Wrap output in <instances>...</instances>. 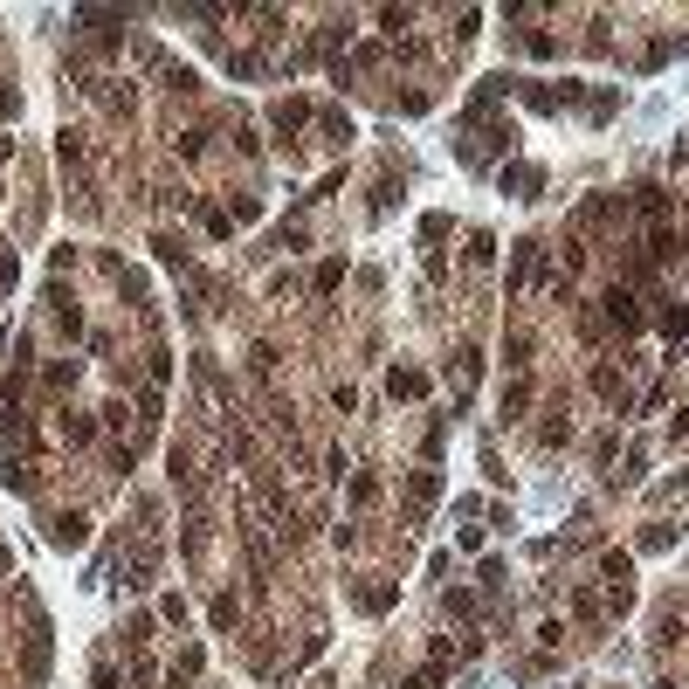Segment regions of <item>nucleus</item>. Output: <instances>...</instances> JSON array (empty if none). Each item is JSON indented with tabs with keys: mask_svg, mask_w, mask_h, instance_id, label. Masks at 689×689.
<instances>
[{
	"mask_svg": "<svg viewBox=\"0 0 689 689\" xmlns=\"http://www.w3.org/2000/svg\"><path fill=\"white\" fill-rule=\"evenodd\" d=\"M600 324L620 331V338H635L641 331V296L628 290V283H607V296H600Z\"/></svg>",
	"mask_w": 689,
	"mask_h": 689,
	"instance_id": "1",
	"label": "nucleus"
},
{
	"mask_svg": "<svg viewBox=\"0 0 689 689\" xmlns=\"http://www.w3.org/2000/svg\"><path fill=\"white\" fill-rule=\"evenodd\" d=\"M538 276H545V241H517V248H510V269H504V290L517 296V290H531V283H538Z\"/></svg>",
	"mask_w": 689,
	"mask_h": 689,
	"instance_id": "2",
	"label": "nucleus"
},
{
	"mask_svg": "<svg viewBox=\"0 0 689 689\" xmlns=\"http://www.w3.org/2000/svg\"><path fill=\"white\" fill-rule=\"evenodd\" d=\"M531 400H538L531 372H510V379H504V393H497V414H504V421H524V414H531Z\"/></svg>",
	"mask_w": 689,
	"mask_h": 689,
	"instance_id": "3",
	"label": "nucleus"
},
{
	"mask_svg": "<svg viewBox=\"0 0 689 689\" xmlns=\"http://www.w3.org/2000/svg\"><path fill=\"white\" fill-rule=\"evenodd\" d=\"M55 434H62V449H90V442L104 434V421H97V414H77V407H69V414H55Z\"/></svg>",
	"mask_w": 689,
	"mask_h": 689,
	"instance_id": "4",
	"label": "nucleus"
},
{
	"mask_svg": "<svg viewBox=\"0 0 689 689\" xmlns=\"http://www.w3.org/2000/svg\"><path fill=\"white\" fill-rule=\"evenodd\" d=\"M83 538H90V517H83V510H55L49 517V545L55 552H77Z\"/></svg>",
	"mask_w": 689,
	"mask_h": 689,
	"instance_id": "5",
	"label": "nucleus"
},
{
	"mask_svg": "<svg viewBox=\"0 0 689 689\" xmlns=\"http://www.w3.org/2000/svg\"><path fill=\"white\" fill-rule=\"evenodd\" d=\"M497 186H504L510 200H538V193H545V173H538V166H504V173H497Z\"/></svg>",
	"mask_w": 689,
	"mask_h": 689,
	"instance_id": "6",
	"label": "nucleus"
},
{
	"mask_svg": "<svg viewBox=\"0 0 689 689\" xmlns=\"http://www.w3.org/2000/svg\"><path fill=\"white\" fill-rule=\"evenodd\" d=\"M269 125H276L283 138H296L304 125H311V97H276V104H269Z\"/></svg>",
	"mask_w": 689,
	"mask_h": 689,
	"instance_id": "7",
	"label": "nucleus"
},
{
	"mask_svg": "<svg viewBox=\"0 0 689 689\" xmlns=\"http://www.w3.org/2000/svg\"><path fill=\"white\" fill-rule=\"evenodd\" d=\"M152 572H159V545H152V538H138L132 558H125V586H152Z\"/></svg>",
	"mask_w": 689,
	"mask_h": 689,
	"instance_id": "8",
	"label": "nucleus"
},
{
	"mask_svg": "<svg viewBox=\"0 0 689 689\" xmlns=\"http://www.w3.org/2000/svg\"><path fill=\"white\" fill-rule=\"evenodd\" d=\"M648 255L655 263H689V228H655L648 235Z\"/></svg>",
	"mask_w": 689,
	"mask_h": 689,
	"instance_id": "9",
	"label": "nucleus"
},
{
	"mask_svg": "<svg viewBox=\"0 0 689 689\" xmlns=\"http://www.w3.org/2000/svg\"><path fill=\"white\" fill-rule=\"evenodd\" d=\"M593 393L607 400L613 414H628V379H620V372H613V366H593Z\"/></svg>",
	"mask_w": 689,
	"mask_h": 689,
	"instance_id": "10",
	"label": "nucleus"
},
{
	"mask_svg": "<svg viewBox=\"0 0 689 689\" xmlns=\"http://www.w3.org/2000/svg\"><path fill=\"white\" fill-rule=\"evenodd\" d=\"M434 497H442V476L434 469H414V482H407V517H421Z\"/></svg>",
	"mask_w": 689,
	"mask_h": 689,
	"instance_id": "11",
	"label": "nucleus"
},
{
	"mask_svg": "<svg viewBox=\"0 0 689 689\" xmlns=\"http://www.w3.org/2000/svg\"><path fill=\"white\" fill-rule=\"evenodd\" d=\"M386 393H393V400H421V393H427V372L393 366V372H386Z\"/></svg>",
	"mask_w": 689,
	"mask_h": 689,
	"instance_id": "12",
	"label": "nucleus"
},
{
	"mask_svg": "<svg viewBox=\"0 0 689 689\" xmlns=\"http://www.w3.org/2000/svg\"><path fill=\"white\" fill-rule=\"evenodd\" d=\"M572 442V414H545L538 421V449H565Z\"/></svg>",
	"mask_w": 689,
	"mask_h": 689,
	"instance_id": "13",
	"label": "nucleus"
},
{
	"mask_svg": "<svg viewBox=\"0 0 689 689\" xmlns=\"http://www.w3.org/2000/svg\"><path fill=\"white\" fill-rule=\"evenodd\" d=\"M600 580H607V593H613V586H635V558L607 552V558H600Z\"/></svg>",
	"mask_w": 689,
	"mask_h": 689,
	"instance_id": "14",
	"label": "nucleus"
},
{
	"mask_svg": "<svg viewBox=\"0 0 689 689\" xmlns=\"http://www.w3.org/2000/svg\"><path fill=\"white\" fill-rule=\"evenodd\" d=\"M635 214H648V221H662V214H669V193H662L655 180H641V186H635Z\"/></svg>",
	"mask_w": 689,
	"mask_h": 689,
	"instance_id": "15",
	"label": "nucleus"
},
{
	"mask_svg": "<svg viewBox=\"0 0 689 689\" xmlns=\"http://www.w3.org/2000/svg\"><path fill=\"white\" fill-rule=\"evenodd\" d=\"M152 248H159V263H166V269H180V276L193 269V255H186V241H180V235H152Z\"/></svg>",
	"mask_w": 689,
	"mask_h": 689,
	"instance_id": "16",
	"label": "nucleus"
},
{
	"mask_svg": "<svg viewBox=\"0 0 689 689\" xmlns=\"http://www.w3.org/2000/svg\"><path fill=\"white\" fill-rule=\"evenodd\" d=\"M77 379H83V366H77V359H55V366L42 372V386H49V393H69Z\"/></svg>",
	"mask_w": 689,
	"mask_h": 689,
	"instance_id": "17",
	"label": "nucleus"
},
{
	"mask_svg": "<svg viewBox=\"0 0 689 689\" xmlns=\"http://www.w3.org/2000/svg\"><path fill=\"white\" fill-rule=\"evenodd\" d=\"M311 290H318V296L344 290V263H338V255H331V263H318V269H311Z\"/></svg>",
	"mask_w": 689,
	"mask_h": 689,
	"instance_id": "18",
	"label": "nucleus"
},
{
	"mask_svg": "<svg viewBox=\"0 0 689 689\" xmlns=\"http://www.w3.org/2000/svg\"><path fill=\"white\" fill-rule=\"evenodd\" d=\"M655 324H662V338H669V344H683V338H689V304H669Z\"/></svg>",
	"mask_w": 689,
	"mask_h": 689,
	"instance_id": "19",
	"label": "nucleus"
},
{
	"mask_svg": "<svg viewBox=\"0 0 689 689\" xmlns=\"http://www.w3.org/2000/svg\"><path fill=\"white\" fill-rule=\"evenodd\" d=\"M0 482H7L14 497H35V462H7V469H0Z\"/></svg>",
	"mask_w": 689,
	"mask_h": 689,
	"instance_id": "20",
	"label": "nucleus"
},
{
	"mask_svg": "<svg viewBox=\"0 0 689 689\" xmlns=\"http://www.w3.org/2000/svg\"><path fill=\"white\" fill-rule=\"evenodd\" d=\"M344 497H352V504L366 510L372 497H379V476H372V469H352V482H344Z\"/></svg>",
	"mask_w": 689,
	"mask_h": 689,
	"instance_id": "21",
	"label": "nucleus"
},
{
	"mask_svg": "<svg viewBox=\"0 0 689 689\" xmlns=\"http://www.w3.org/2000/svg\"><path fill=\"white\" fill-rule=\"evenodd\" d=\"M400 600V586H359V613H386Z\"/></svg>",
	"mask_w": 689,
	"mask_h": 689,
	"instance_id": "22",
	"label": "nucleus"
},
{
	"mask_svg": "<svg viewBox=\"0 0 689 689\" xmlns=\"http://www.w3.org/2000/svg\"><path fill=\"white\" fill-rule=\"evenodd\" d=\"M49 311H55V324H62L69 338H77V331H83V311H77V304H69V296H62V290H49Z\"/></svg>",
	"mask_w": 689,
	"mask_h": 689,
	"instance_id": "23",
	"label": "nucleus"
},
{
	"mask_svg": "<svg viewBox=\"0 0 689 689\" xmlns=\"http://www.w3.org/2000/svg\"><path fill=\"white\" fill-rule=\"evenodd\" d=\"M207 620H214V628H221V635H228V628H235V620H241V607H235V593H214V607H207Z\"/></svg>",
	"mask_w": 689,
	"mask_h": 689,
	"instance_id": "24",
	"label": "nucleus"
},
{
	"mask_svg": "<svg viewBox=\"0 0 689 689\" xmlns=\"http://www.w3.org/2000/svg\"><path fill=\"white\" fill-rule=\"evenodd\" d=\"M166 90H173V97H193V90H200V77H193L186 62H166Z\"/></svg>",
	"mask_w": 689,
	"mask_h": 689,
	"instance_id": "25",
	"label": "nucleus"
},
{
	"mask_svg": "<svg viewBox=\"0 0 689 689\" xmlns=\"http://www.w3.org/2000/svg\"><path fill=\"white\" fill-rule=\"evenodd\" d=\"M145 372H152V386H166V379H173V352L152 344V352H145Z\"/></svg>",
	"mask_w": 689,
	"mask_h": 689,
	"instance_id": "26",
	"label": "nucleus"
},
{
	"mask_svg": "<svg viewBox=\"0 0 689 689\" xmlns=\"http://www.w3.org/2000/svg\"><path fill=\"white\" fill-rule=\"evenodd\" d=\"M248 366H255V379H269V372H276V344L255 338V344H248Z\"/></svg>",
	"mask_w": 689,
	"mask_h": 689,
	"instance_id": "27",
	"label": "nucleus"
},
{
	"mask_svg": "<svg viewBox=\"0 0 689 689\" xmlns=\"http://www.w3.org/2000/svg\"><path fill=\"white\" fill-rule=\"evenodd\" d=\"M200 662H207V655H200V648H186L180 662H173V689H186V683H193V676H200Z\"/></svg>",
	"mask_w": 689,
	"mask_h": 689,
	"instance_id": "28",
	"label": "nucleus"
},
{
	"mask_svg": "<svg viewBox=\"0 0 689 689\" xmlns=\"http://www.w3.org/2000/svg\"><path fill=\"white\" fill-rule=\"evenodd\" d=\"M469 263H476V269L497 263V235H482V228H476V235H469Z\"/></svg>",
	"mask_w": 689,
	"mask_h": 689,
	"instance_id": "29",
	"label": "nucleus"
},
{
	"mask_svg": "<svg viewBox=\"0 0 689 689\" xmlns=\"http://www.w3.org/2000/svg\"><path fill=\"white\" fill-rule=\"evenodd\" d=\"M504 359L524 372V359H531V331H510V338H504Z\"/></svg>",
	"mask_w": 689,
	"mask_h": 689,
	"instance_id": "30",
	"label": "nucleus"
},
{
	"mask_svg": "<svg viewBox=\"0 0 689 689\" xmlns=\"http://www.w3.org/2000/svg\"><path fill=\"white\" fill-rule=\"evenodd\" d=\"M55 152H62V166L77 173V166H83V138H77V132H62V138H55Z\"/></svg>",
	"mask_w": 689,
	"mask_h": 689,
	"instance_id": "31",
	"label": "nucleus"
},
{
	"mask_svg": "<svg viewBox=\"0 0 689 689\" xmlns=\"http://www.w3.org/2000/svg\"><path fill=\"white\" fill-rule=\"evenodd\" d=\"M159 620H166V628H186V600H180V593H166V600H159Z\"/></svg>",
	"mask_w": 689,
	"mask_h": 689,
	"instance_id": "32",
	"label": "nucleus"
},
{
	"mask_svg": "<svg viewBox=\"0 0 689 689\" xmlns=\"http://www.w3.org/2000/svg\"><path fill=\"white\" fill-rule=\"evenodd\" d=\"M407 21H414V7H379V28H386V35H400Z\"/></svg>",
	"mask_w": 689,
	"mask_h": 689,
	"instance_id": "33",
	"label": "nucleus"
},
{
	"mask_svg": "<svg viewBox=\"0 0 689 689\" xmlns=\"http://www.w3.org/2000/svg\"><path fill=\"white\" fill-rule=\"evenodd\" d=\"M207 235H214V241H228V235H235V214H221V207H207Z\"/></svg>",
	"mask_w": 689,
	"mask_h": 689,
	"instance_id": "34",
	"label": "nucleus"
},
{
	"mask_svg": "<svg viewBox=\"0 0 689 689\" xmlns=\"http://www.w3.org/2000/svg\"><path fill=\"white\" fill-rule=\"evenodd\" d=\"M476 613V593H449V620H469Z\"/></svg>",
	"mask_w": 689,
	"mask_h": 689,
	"instance_id": "35",
	"label": "nucleus"
},
{
	"mask_svg": "<svg viewBox=\"0 0 689 689\" xmlns=\"http://www.w3.org/2000/svg\"><path fill=\"white\" fill-rule=\"evenodd\" d=\"M90 689H118V669H110L104 655H97V669H90Z\"/></svg>",
	"mask_w": 689,
	"mask_h": 689,
	"instance_id": "36",
	"label": "nucleus"
},
{
	"mask_svg": "<svg viewBox=\"0 0 689 689\" xmlns=\"http://www.w3.org/2000/svg\"><path fill=\"white\" fill-rule=\"evenodd\" d=\"M14 276H21V269H14V255H0V296L14 290Z\"/></svg>",
	"mask_w": 689,
	"mask_h": 689,
	"instance_id": "37",
	"label": "nucleus"
},
{
	"mask_svg": "<svg viewBox=\"0 0 689 689\" xmlns=\"http://www.w3.org/2000/svg\"><path fill=\"white\" fill-rule=\"evenodd\" d=\"M400 689H434V683H427V676H407V683H400Z\"/></svg>",
	"mask_w": 689,
	"mask_h": 689,
	"instance_id": "38",
	"label": "nucleus"
}]
</instances>
